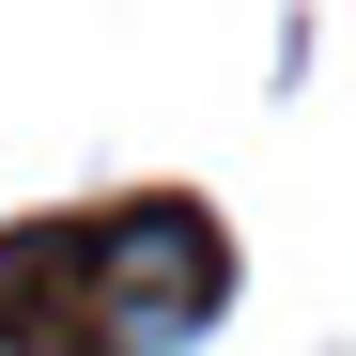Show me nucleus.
Here are the masks:
<instances>
[{"mask_svg": "<svg viewBox=\"0 0 356 356\" xmlns=\"http://www.w3.org/2000/svg\"><path fill=\"white\" fill-rule=\"evenodd\" d=\"M202 294H217V264H202L186 217H155V232H124V248H108V325H124V341H170Z\"/></svg>", "mask_w": 356, "mask_h": 356, "instance_id": "1", "label": "nucleus"}]
</instances>
